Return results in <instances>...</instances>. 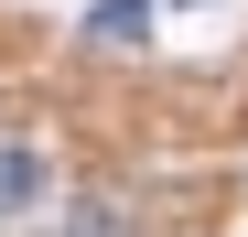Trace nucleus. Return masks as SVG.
Masks as SVG:
<instances>
[{"instance_id": "2", "label": "nucleus", "mask_w": 248, "mask_h": 237, "mask_svg": "<svg viewBox=\"0 0 248 237\" xmlns=\"http://www.w3.org/2000/svg\"><path fill=\"white\" fill-rule=\"evenodd\" d=\"M87 32H97V44H140V32H151V0H97Z\"/></svg>"}, {"instance_id": "1", "label": "nucleus", "mask_w": 248, "mask_h": 237, "mask_svg": "<svg viewBox=\"0 0 248 237\" xmlns=\"http://www.w3.org/2000/svg\"><path fill=\"white\" fill-rule=\"evenodd\" d=\"M44 151H0V216H32V205H44Z\"/></svg>"}]
</instances>
